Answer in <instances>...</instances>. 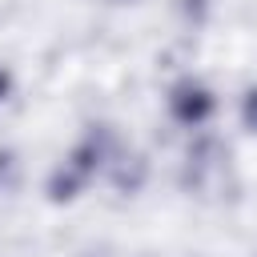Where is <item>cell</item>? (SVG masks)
Listing matches in <instances>:
<instances>
[{
	"mask_svg": "<svg viewBox=\"0 0 257 257\" xmlns=\"http://www.w3.org/2000/svg\"><path fill=\"white\" fill-rule=\"evenodd\" d=\"M169 112H173V120L197 128V124H205L209 112H213V92H209L201 80H181V84H173V92H169Z\"/></svg>",
	"mask_w": 257,
	"mask_h": 257,
	"instance_id": "6da1fadb",
	"label": "cell"
},
{
	"mask_svg": "<svg viewBox=\"0 0 257 257\" xmlns=\"http://www.w3.org/2000/svg\"><path fill=\"white\" fill-rule=\"evenodd\" d=\"M177 8L185 12V20H201V12H205V0H177Z\"/></svg>",
	"mask_w": 257,
	"mask_h": 257,
	"instance_id": "7a4b0ae2",
	"label": "cell"
},
{
	"mask_svg": "<svg viewBox=\"0 0 257 257\" xmlns=\"http://www.w3.org/2000/svg\"><path fill=\"white\" fill-rule=\"evenodd\" d=\"M4 92H8V72H0V100H4Z\"/></svg>",
	"mask_w": 257,
	"mask_h": 257,
	"instance_id": "3957f363",
	"label": "cell"
}]
</instances>
